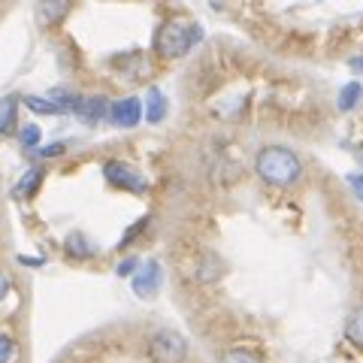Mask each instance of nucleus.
Here are the masks:
<instances>
[{"label": "nucleus", "mask_w": 363, "mask_h": 363, "mask_svg": "<svg viewBox=\"0 0 363 363\" xmlns=\"http://www.w3.org/2000/svg\"><path fill=\"white\" fill-rule=\"evenodd\" d=\"M13 357H16V339L0 333V363H13Z\"/></svg>", "instance_id": "obj_18"}, {"label": "nucleus", "mask_w": 363, "mask_h": 363, "mask_svg": "<svg viewBox=\"0 0 363 363\" xmlns=\"http://www.w3.org/2000/svg\"><path fill=\"white\" fill-rule=\"evenodd\" d=\"M18 104H25L30 112H37V116H61V109L52 104V100H45V97H30V94H25V97H18Z\"/></svg>", "instance_id": "obj_13"}, {"label": "nucleus", "mask_w": 363, "mask_h": 363, "mask_svg": "<svg viewBox=\"0 0 363 363\" xmlns=\"http://www.w3.org/2000/svg\"><path fill=\"white\" fill-rule=\"evenodd\" d=\"M73 112H76V116L82 118L85 124H97V121L109 112V106H106L104 97H79V104H76Z\"/></svg>", "instance_id": "obj_9"}, {"label": "nucleus", "mask_w": 363, "mask_h": 363, "mask_svg": "<svg viewBox=\"0 0 363 363\" xmlns=\"http://www.w3.org/2000/svg\"><path fill=\"white\" fill-rule=\"evenodd\" d=\"M360 97H363V88H360L357 82H348L342 91H339V100H336V104H339V109H342V112H351V109L357 106Z\"/></svg>", "instance_id": "obj_16"}, {"label": "nucleus", "mask_w": 363, "mask_h": 363, "mask_svg": "<svg viewBox=\"0 0 363 363\" xmlns=\"http://www.w3.org/2000/svg\"><path fill=\"white\" fill-rule=\"evenodd\" d=\"M218 363H264V360L252 348H227Z\"/></svg>", "instance_id": "obj_15"}, {"label": "nucleus", "mask_w": 363, "mask_h": 363, "mask_svg": "<svg viewBox=\"0 0 363 363\" xmlns=\"http://www.w3.org/2000/svg\"><path fill=\"white\" fill-rule=\"evenodd\" d=\"M61 152H64V145H45V149H43L45 157H55V155H61Z\"/></svg>", "instance_id": "obj_24"}, {"label": "nucleus", "mask_w": 363, "mask_h": 363, "mask_svg": "<svg viewBox=\"0 0 363 363\" xmlns=\"http://www.w3.org/2000/svg\"><path fill=\"white\" fill-rule=\"evenodd\" d=\"M40 136H43V130L37 128V124H25V128L18 130V140H21V145H25V149H37V145H40Z\"/></svg>", "instance_id": "obj_17"}, {"label": "nucleus", "mask_w": 363, "mask_h": 363, "mask_svg": "<svg viewBox=\"0 0 363 363\" xmlns=\"http://www.w3.org/2000/svg\"><path fill=\"white\" fill-rule=\"evenodd\" d=\"M6 294H9V276L6 272H0V300H4Z\"/></svg>", "instance_id": "obj_22"}, {"label": "nucleus", "mask_w": 363, "mask_h": 363, "mask_svg": "<svg viewBox=\"0 0 363 363\" xmlns=\"http://www.w3.org/2000/svg\"><path fill=\"white\" fill-rule=\"evenodd\" d=\"M345 182L351 185V191H354V197H357V200H363V173H351Z\"/></svg>", "instance_id": "obj_21"}, {"label": "nucleus", "mask_w": 363, "mask_h": 363, "mask_svg": "<svg viewBox=\"0 0 363 363\" xmlns=\"http://www.w3.org/2000/svg\"><path fill=\"white\" fill-rule=\"evenodd\" d=\"M40 185H43V169L40 167H33V169H28L25 176H21V182H18V194L21 197H33L40 191Z\"/></svg>", "instance_id": "obj_14"}, {"label": "nucleus", "mask_w": 363, "mask_h": 363, "mask_svg": "<svg viewBox=\"0 0 363 363\" xmlns=\"http://www.w3.org/2000/svg\"><path fill=\"white\" fill-rule=\"evenodd\" d=\"M64 252H67L70 260H88L91 255H94V245L88 242L85 233H70L67 236V242H64Z\"/></svg>", "instance_id": "obj_11"}, {"label": "nucleus", "mask_w": 363, "mask_h": 363, "mask_svg": "<svg viewBox=\"0 0 363 363\" xmlns=\"http://www.w3.org/2000/svg\"><path fill=\"white\" fill-rule=\"evenodd\" d=\"M18 128V97H4L0 100V136L13 133Z\"/></svg>", "instance_id": "obj_10"}, {"label": "nucleus", "mask_w": 363, "mask_h": 363, "mask_svg": "<svg viewBox=\"0 0 363 363\" xmlns=\"http://www.w3.org/2000/svg\"><path fill=\"white\" fill-rule=\"evenodd\" d=\"M161 281H164V269L157 260H145V264L136 267V272L130 276V288L140 300H152L157 291H161Z\"/></svg>", "instance_id": "obj_4"}, {"label": "nucleus", "mask_w": 363, "mask_h": 363, "mask_svg": "<svg viewBox=\"0 0 363 363\" xmlns=\"http://www.w3.org/2000/svg\"><path fill=\"white\" fill-rule=\"evenodd\" d=\"M136 267H140V260H136V257H124L116 272H118V276H133Z\"/></svg>", "instance_id": "obj_20"}, {"label": "nucleus", "mask_w": 363, "mask_h": 363, "mask_svg": "<svg viewBox=\"0 0 363 363\" xmlns=\"http://www.w3.org/2000/svg\"><path fill=\"white\" fill-rule=\"evenodd\" d=\"M145 224H149V218H140V221H136L133 227H130V230H124V236H121V242H118V248H128L133 240H136V236H140L143 230H145Z\"/></svg>", "instance_id": "obj_19"}, {"label": "nucleus", "mask_w": 363, "mask_h": 363, "mask_svg": "<svg viewBox=\"0 0 363 363\" xmlns=\"http://www.w3.org/2000/svg\"><path fill=\"white\" fill-rule=\"evenodd\" d=\"M357 157H360V164H363V145H360V152H357Z\"/></svg>", "instance_id": "obj_25"}, {"label": "nucleus", "mask_w": 363, "mask_h": 363, "mask_svg": "<svg viewBox=\"0 0 363 363\" xmlns=\"http://www.w3.org/2000/svg\"><path fill=\"white\" fill-rule=\"evenodd\" d=\"M203 30L200 25H185V21H164L155 33V52L164 61H176L182 55H188L200 43Z\"/></svg>", "instance_id": "obj_2"}, {"label": "nucleus", "mask_w": 363, "mask_h": 363, "mask_svg": "<svg viewBox=\"0 0 363 363\" xmlns=\"http://www.w3.org/2000/svg\"><path fill=\"white\" fill-rule=\"evenodd\" d=\"M345 339H348L351 345L363 348V306L348 315V321H345Z\"/></svg>", "instance_id": "obj_12"}, {"label": "nucleus", "mask_w": 363, "mask_h": 363, "mask_svg": "<svg viewBox=\"0 0 363 363\" xmlns=\"http://www.w3.org/2000/svg\"><path fill=\"white\" fill-rule=\"evenodd\" d=\"M104 179L109 182L112 188L133 191V194H143V191H145V179L136 173L133 167L124 164V161H106L104 164Z\"/></svg>", "instance_id": "obj_5"}, {"label": "nucleus", "mask_w": 363, "mask_h": 363, "mask_svg": "<svg viewBox=\"0 0 363 363\" xmlns=\"http://www.w3.org/2000/svg\"><path fill=\"white\" fill-rule=\"evenodd\" d=\"M255 173L269 188H291L294 182L300 179L303 164L285 145H267V149H260L255 157Z\"/></svg>", "instance_id": "obj_1"}, {"label": "nucleus", "mask_w": 363, "mask_h": 363, "mask_svg": "<svg viewBox=\"0 0 363 363\" xmlns=\"http://www.w3.org/2000/svg\"><path fill=\"white\" fill-rule=\"evenodd\" d=\"M169 112V100L164 97L161 88H149V94H145V109H143V118L149 124H161Z\"/></svg>", "instance_id": "obj_8"}, {"label": "nucleus", "mask_w": 363, "mask_h": 363, "mask_svg": "<svg viewBox=\"0 0 363 363\" xmlns=\"http://www.w3.org/2000/svg\"><path fill=\"white\" fill-rule=\"evenodd\" d=\"M18 264H25V267H43V260H40V257H25V255H21Z\"/></svg>", "instance_id": "obj_23"}, {"label": "nucleus", "mask_w": 363, "mask_h": 363, "mask_svg": "<svg viewBox=\"0 0 363 363\" xmlns=\"http://www.w3.org/2000/svg\"><path fill=\"white\" fill-rule=\"evenodd\" d=\"M149 354L155 363H182L188 357V342H185V336L176 333V330H157L152 333L149 339Z\"/></svg>", "instance_id": "obj_3"}, {"label": "nucleus", "mask_w": 363, "mask_h": 363, "mask_svg": "<svg viewBox=\"0 0 363 363\" xmlns=\"http://www.w3.org/2000/svg\"><path fill=\"white\" fill-rule=\"evenodd\" d=\"M70 9H73V0H37V18L43 28L61 25L70 16Z\"/></svg>", "instance_id": "obj_7"}, {"label": "nucleus", "mask_w": 363, "mask_h": 363, "mask_svg": "<svg viewBox=\"0 0 363 363\" xmlns=\"http://www.w3.org/2000/svg\"><path fill=\"white\" fill-rule=\"evenodd\" d=\"M106 116L112 118L116 128H136L143 121V104L136 97H124L118 104H112Z\"/></svg>", "instance_id": "obj_6"}]
</instances>
